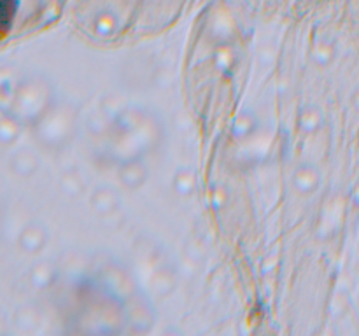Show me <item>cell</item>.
<instances>
[{"instance_id":"6da1fadb","label":"cell","mask_w":359,"mask_h":336,"mask_svg":"<svg viewBox=\"0 0 359 336\" xmlns=\"http://www.w3.org/2000/svg\"><path fill=\"white\" fill-rule=\"evenodd\" d=\"M21 0H0V42L9 35L15 26Z\"/></svg>"}]
</instances>
